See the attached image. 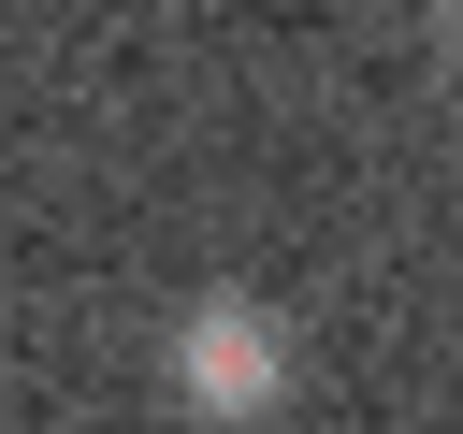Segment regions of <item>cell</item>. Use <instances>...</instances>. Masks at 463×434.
I'll return each instance as SVG.
<instances>
[{
	"instance_id": "obj_1",
	"label": "cell",
	"mask_w": 463,
	"mask_h": 434,
	"mask_svg": "<svg viewBox=\"0 0 463 434\" xmlns=\"http://www.w3.org/2000/svg\"><path fill=\"white\" fill-rule=\"evenodd\" d=\"M159 376H174V405H188V420H217V434H260V420L289 405L304 347H289V318H275V304H246V289H203V304H174V333H159Z\"/></svg>"
},
{
	"instance_id": "obj_2",
	"label": "cell",
	"mask_w": 463,
	"mask_h": 434,
	"mask_svg": "<svg viewBox=\"0 0 463 434\" xmlns=\"http://www.w3.org/2000/svg\"><path fill=\"white\" fill-rule=\"evenodd\" d=\"M449 58H463V0H449Z\"/></svg>"
}]
</instances>
